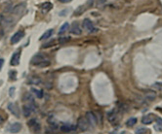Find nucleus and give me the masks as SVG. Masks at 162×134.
Masks as SVG:
<instances>
[{"label": "nucleus", "mask_w": 162, "mask_h": 134, "mask_svg": "<svg viewBox=\"0 0 162 134\" xmlns=\"http://www.w3.org/2000/svg\"><path fill=\"white\" fill-rule=\"evenodd\" d=\"M32 64L33 65H36V66H39V67H46L50 65V60L46 57V55L44 54H37L35 55L34 57L32 58Z\"/></svg>", "instance_id": "obj_1"}, {"label": "nucleus", "mask_w": 162, "mask_h": 134, "mask_svg": "<svg viewBox=\"0 0 162 134\" xmlns=\"http://www.w3.org/2000/svg\"><path fill=\"white\" fill-rule=\"evenodd\" d=\"M36 110V105L35 102H27V104L24 105L23 107V113L24 117H29L34 111Z\"/></svg>", "instance_id": "obj_2"}, {"label": "nucleus", "mask_w": 162, "mask_h": 134, "mask_svg": "<svg viewBox=\"0 0 162 134\" xmlns=\"http://www.w3.org/2000/svg\"><path fill=\"white\" fill-rule=\"evenodd\" d=\"M27 11V4L26 3H20L19 5L15 6L12 10V13L15 16H18V17H22Z\"/></svg>", "instance_id": "obj_3"}, {"label": "nucleus", "mask_w": 162, "mask_h": 134, "mask_svg": "<svg viewBox=\"0 0 162 134\" xmlns=\"http://www.w3.org/2000/svg\"><path fill=\"white\" fill-rule=\"evenodd\" d=\"M90 124L87 121L86 117H81L78 119V121H77V128H78L80 131H86L87 129L89 128Z\"/></svg>", "instance_id": "obj_4"}, {"label": "nucleus", "mask_w": 162, "mask_h": 134, "mask_svg": "<svg viewBox=\"0 0 162 134\" xmlns=\"http://www.w3.org/2000/svg\"><path fill=\"white\" fill-rule=\"evenodd\" d=\"M82 26L84 27V29L87 30L88 32H96V31H97V28L95 27L94 23H93L92 21L89 20V18H84Z\"/></svg>", "instance_id": "obj_5"}, {"label": "nucleus", "mask_w": 162, "mask_h": 134, "mask_svg": "<svg viewBox=\"0 0 162 134\" xmlns=\"http://www.w3.org/2000/svg\"><path fill=\"white\" fill-rule=\"evenodd\" d=\"M85 117H86L87 121H88L90 126H95L96 124H97V123H98L97 116H96V115H95L94 113H93V112H91V111L87 112Z\"/></svg>", "instance_id": "obj_6"}, {"label": "nucleus", "mask_w": 162, "mask_h": 134, "mask_svg": "<svg viewBox=\"0 0 162 134\" xmlns=\"http://www.w3.org/2000/svg\"><path fill=\"white\" fill-rule=\"evenodd\" d=\"M8 110L11 112L12 115H14L15 117L19 118L20 117V109H19V106L14 103V102H10L8 104Z\"/></svg>", "instance_id": "obj_7"}, {"label": "nucleus", "mask_w": 162, "mask_h": 134, "mask_svg": "<svg viewBox=\"0 0 162 134\" xmlns=\"http://www.w3.org/2000/svg\"><path fill=\"white\" fill-rule=\"evenodd\" d=\"M24 36V32L23 30L17 31V32L13 34V36L11 37V40H10L11 44H17L19 41H21V40L23 39Z\"/></svg>", "instance_id": "obj_8"}, {"label": "nucleus", "mask_w": 162, "mask_h": 134, "mask_svg": "<svg viewBox=\"0 0 162 134\" xmlns=\"http://www.w3.org/2000/svg\"><path fill=\"white\" fill-rule=\"evenodd\" d=\"M27 125H29L32 130H34L35 132L39 131V130L41 129V125H40L39 121H37L36 119H32V120H29V123H27Z\"/></svg>", "instance_id": "obj_9"}, {"label": "nucleus", "mask_w": 162, "mask_h": 134, "mask_svg": "<svg viewBox=\"0 0 162 134\" xmlns=\"http://www.w3.org/2000/svg\"><path fill=\"white\" fill-rule=\"evenodd\" d=\"M20 57H21V51L19 50L18 52H14L13 55L11 57V60H10V64L12 66H18L20 64Z\"/></svg>", "instance_id": "obj_10"}, {"label": "nucleus", "mask_w": 162, "mask_h": 134, "mask_svg": "<svg viewBox=\"0 0 162 134\" xmlns=\"http://www.w3.org/2000/svg\"><path fill=\"white\" fill-rule=\"evenodd\" d=\"M21 129H22V124L20 123H14L8 126L7 131L11 133H18L19 131H21Z\"/></svg>", "instance_id": "obj_11"}, {"label": "nucleus", "mask_w": 162, "mask_h": 134, "mask_svg": "<svg viewBox=\"0 0 162 134\" xmlns=\"http://www.w3.org/2000/svg\"><path fill=\"white\" fill-rule=\"evenodd\" d=\"M108 121L111 123H115L117 121V113L115 112V110H110L108 113Z\"/></svg>", "instance_id": "obj_12"}, {"label": "nucleus", "mask_w": 162, "mask_h": 134, "mask_svg": "<svg viewBox=\"0 0 162 134\" xmlns=\"http://www.w3.org/2000/svg\"><path fill=\"white\" fill-rule=\"evenodd\" d=\"M70 33L74 34V35H80L82 33V30H81L79 24L77 23H72V26L70 28Z\"/></svg>", "instance_id": "obj_13"}, {"label": "nucleus", "mask_w": 162, "mask_h": 134, "mask_svg": "<svg viewBox=\"0 0 162 134\" xmlns=\"http://www.w3.org/2000/svg\"><path fill=\"white\" fill-rule=\"evenodd\" d=\"M154 121V117L153 115H146V116L143 117L142 119V123L144 124H151V123Z\"/></svg>", "instance_id": "obj_14"}, {"label": "nucleus", "mask_w": 162, "mask_h": 134, "mask_svg": "<svg viewBox=\"0 0 162 134\" xmlns=\"http://www.w3.org/2000/svg\"><path fill=\"white\" fill-rule=\"evenodd\" d=\"M52 7H53V5L51 2H45L40 6V9H41V12H43V13H47V12L51 10Z\"/></svg>", "instance_id": "obj_15"}, {"label": "nucleus", "mask_w": 162, "mask_h": 134, "mask_svg": "<svg viewBox=\"0 0 162 134\" xmlns=\"http://www.w3.org/2000/svg\"><path fill=\"white\" fill-rule=\"evenodd\" d=\"M41 82H42V80L37 76H32V77L29 78V83L32 84V85H35V86L40 85Z\"/></svg>", "instance_id": "obj_16"}, {"label": "nucleus", "mask_w": 162, "mask_h": 134, "mask_svg": "<svg viewBox=\"0 0 162 134\" xmlns=\"http://www.w3.org/2000/svg\"><path fill=\"white\" fill-rule=\"evenodd\" d=\"M61 130L63 132H70L72 130H75V126L71 125V124H63L61 126Z\"/></svg>", "instance_id": "obj_17"}, {"label": "nucleus", "mask_w": 162, "mask_h": 134, "mask_svg": "<svg viewBox=\"0 0 162 134\" xmlns=\"http://www.w3.org/2000/svg\"><path fill=\"white\" fill-rule=\"evenodd\" d=\"M145 97L148 99V101H153L154 99L156 98V93L154 91H152V90H148V91L146 92Z\"/></svg>", "instance_id": "obj_18"}, {"label": "nucleus", "mask_w": 162, "mask_h": 134, "mask_svg": "<svg viewBox=\"0 0 162 134\" xmlns=\"http://www.w3.org/2000/svg\"><path fill=\"white\" fill-rule=\"evenodd\" d=\"M53 32H54V30H53V29H49L47 31H45V32L42 34V36L40 37L39 39L40 40H46V39H48V38H50V37L52 36Z\"/></svg>", "instance_id": "obj_19"}, {"label": "nucleus", "mask_w": 162, "mask_h": 134, "mask_svg": "<svg viewBox=\"0 0 162 134\" xmlns=\"http://www.w3.org/2000/svg\"><path fill=\"white\" fill-rule=\"evenodd\" d=\"M68 28H70V23H65L63 26H61L60 30H59V34H60V35H62V34L65 33L68 30Z\"/></svg>", "instance_id": "obj_20"}, {"label": "nucleus", "mask_w": 162, "mask_h": 134, "mask_svg": "<svg viewBox=\"0 0 162 134\" xmlns=\"http://www.w3.org/2000/svg\"><path fill=\"white\" fill-rule=\"evenodd\" d=\"M32 92L36 96L37 98H42L43 97V91H42V90H39V89H37L32 88Z\"/></svg>", "instance_id": "obj_21"}, {"label": "nucleus", "mask_w": 162, "mask_h": 134, "mask_svg": "<svg viewBox=\"0 0 162 134\" xmlns=\"http://www.w3.org/2000/svg\"><path fill=\"white\" fill-rule=\"evenodd\" d=\"M24 100L27 101V102H35V101H34L33 95L32 94V93H26L24 96Z\"/></svg>", "instance_id": "obj_22"}, {"label": "nucleus", "mask_w": 162, "mask_h": 134, "mask_svg": "<svg viewBox=\"0 0 162 134\" xmlns=\"http://www.w3.org/2000/svg\"><path fill=\"white\" fill-rule=\"evenodd\" d=\"M137 123V118H130V119L126 121V125L127 126H134Z\"/></svg>", "instance_id": "obj_23"}, {"label": "nucleus", "mask_w": 162, "mask_h": 134, "mask_svg": "<svg viewBox=\"0 0 162 134\" xmlns=\"http://www.w3.org/2000/svg\"><path fill=\"white\" fill-rule=\"evenodd\" d=\"M12 6H13L12 2H7V3H6V6H5V8H4V10H5L6 13H8V12H10V11L13 10Z\"/></svg>", "instance_id": "obj_24"}, {"label": "nucleus", "mask_w": 162, "mask_h": 134, "mask_svg": "<svg viewBox=\"0 0 162 134\" xmlns=\"http://www.w3.org/2000/svg\"><path fill=\"white\" fill-rule=\"evenodd\" d=\"M70 40V37H62V38L59 39V41H60V43H65V42H68Z\"/></svg>", "instance_id": "obj_25"}, {"label": "nucleus", "mask_w": 162, "mask_h": 134, "mask_svg": "<svg viewBox=\"0 0 162 134\" xmlns=\"http://www.w3.org/2000/svg\"><path fill=\"white\" fill-rule=\"evenodd\" d=\"M145 132H146V129L145 128V127H139L138 129L136 130V133H145Z\"/></svg>", "instance_id": "obj_26"}, {"label": "nucleus", "mask_w": 162, "mask_h": 134, "mask_svg": "<svg viewBox=\"0 0 162 134\" xmlns=\"http://www.w3.org/2000/svg\"><path fill=\"white\" fill-rule=\"evenodd\" d=\"M14 93H15V88L14 86H12V88H10V89H9V95H10L11 97H13Z\"/></svg>", "instance_id": "obj_27"}, {"label": "nucleus", "mask_w": 162, "mask_h": 134, "mask_svg": "<svg viewBox=\"0 0 162 134\" xmlns=\"http://www.w3.org/2000/svg\"><path fill=\"white\" fill-rule=\"evenodd\" d=\"M15 75H16V71H11L10 72V78L11 79H15Z\"/></svg>", "instance_id": "obj_28"}, {"label": "nucleus", "mask_w": 162, "mask_h": 134, "mask_svg": "<svg viewBox=\"0 0 162 134\" xmlns=\"http://www.w3.org/2000/svg\"><path fill=\"white\" fill-rule=\"evenodd\" d=\"M3 64H4V60H2V58H0V70L2 69Z\"/></svg>", "instance_id": "obj_29"}, {"label": "nucleus", "mask_w": 162, "mask_h": 134, "mask_svg": "<svg viewBox=\"0 0 162 134\" xmlns=\"http://www.w3.org/2000/svg\"><path fill=\"white\" fill-rule=\"evenodd\" d=\"M156 121L158 124H160V125H162V119H160V118H158V119H156Z\"/></svg>", "instance_id": "obj_30"}, {"label": "nucleus", "mask_w": 162, "mask_h": 134, "mask_svg": "<svg viewBox=\"0 0 162 134\" xmlns=\"http://www.w3.org/2000/svg\"><path fill=\"white\" fill-rule=\"evenodd\" d=\"M59 1L62 2V3H68V2L72 1V0H59Z\"/></svg>", "instance_id": "obj_31"}, {"label": "nucleus", "mask_w": 162, "mask_h": 134, "mask_svg": "<svg viewBox=\"0 0 162 134\" xmlns=\"http://www.w3.org/2000/svg\"><path fill=\"white\" fill-rule=\"evenodd\" d=\"M3 18H3V16L0 15V24H1V23L3 21Z\"/></svg>", "instance_id": "obj_32"}, {"label": "nucleus", "mask_w": 162, "mask_h": 134, "mask_svg": "<svg viewBox=\"0 0 162 134\" xmlns=\"http://www.w3.org/2000/svg\"><path fill=\"white\" fill-rule=\"evenodd\" d=\"M3 121H4V119H3V118H2L1 116H0V124H1V123H3Z\"/></svg>", "instance_id": "obj_33"}]
</instances>
